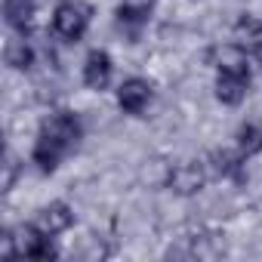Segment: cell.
<instances>
[{"label":"cell","instance_id":"6da1fadb","mask_svg":"<svg viewBox=\"0 0 262 262\" xmlns=\"http://www.w3.org/2000/svg\"><path fill=\"white\" fill-rule=\"evenodd\" d=\"M93 7L86 0H59L53 10V34L65 43H80L90 31Z\"/></svg>","mask_w":262,"mask_h":262},{"label":"cell","instance_id":"7a4b0ae2","mask_svg":"<svg viewBox=\"0 0 262 262\" xmlns=\"http://www.w3.org/2000/svg\"><path fill=\"white\" fill-rule=\"evenodd\" d=\"M37 133L50 136L56 145H62V148L71 155V151L80 145V139H83V123H80V117H77L74 111L59 108V111H50V114L40 120Z\"/></svg>","mask_w":262,"mask_h":262},{"label":"cell","instance_id":"3957f363","mask_svg":"<svg viewBox=\"0 0 262 262\" xmlns=\"http://www.w3.org/2000/svg\"><path fill=\"white\" fill-rule=\"evenodd\" d=\"M155 102V86L148 77L139 74H129L117 83V108L129 117H142Z\"/></svg>","mask_w":262,"mask_h":262},{"label":"cell","instance_id":"277c9868","mask_svg":"<svg viewBox=\"0 0 262 262\" xmlns=\"http://www.w3.org/2000/svg\"><path fill=\"white\" fill-rule=\"evenodd\" d=\"M207 62H210L216 71H225V74H244V77H250V50H247L241 40L213 43V47H210V53H207Z\"/></svg>","mask_w":262,"mask_h":262},{"label":"cell","instance_id":"5b68a950","mask_svg":"<svg viewBox=\"0 0 262 262\" xmlns=\"http://www.w3.org/2000/svg\"><path fill=\"white\" fill-rule=\"evenodd\" d=\"M204 185H207V164H201V161H179V164H173L167 188L176 198H194V194L204 191Z\"/></svg>","mask_w":262,"mask_h":262},{"label":"cell","instance_id":"8992f818","mask_svg":"<svg viewBox=\"0 0 262 262\" xmlns=\"http://www.w3.org/2000/svg\"><path fill=\"white\" fill-rule=\"evenodd\" d=\"M111 77H114V62L108 50H90L83 59V86L93 93H102L111 86Z\"/></svg>","mask_w":262,"mask_h":262},{"label":"cell","instance_id":"52a82bcc","mask_svg":"<svg viewBox=\"0 0 262 262\" xmlns=\"http://www.w3.org/2000/svg\"><path fill=\"white\" fill-rule=\"evenodd\" d=\"M34 225H37L43 234L59 237V234H65V231L74 225V207H71V204H65V201H50L47 207H40V210H37Z\"/></svg>","mask_w":262,"mask_h":262},{"label":"cell","instance_id":"ba28073f","mask_svg":"<svg viewBox=\"0 0 262 262\" xmlns=\"http://www.w3.org/2000/svg\"><path fill=\"white\" fill-rule=\"evenodd\" d=\"M155 16V0H120L117 10H114V19L120 28L139 34Z\"/></svg>","mask_w":262,"mask_h":262},{"label":"cell","instance_id":"9c48e42d","mask_svg":"<svg viewBox=\"0 0 262 262\" xmlns=\"http://www.w3.org/2000/svg\"><path fill=\"white\" fill-rule=\"evenodd\" d=\"M65 158H68V151H65L62 145H56L50 136H43V133L34 136V145H31V164H34L43 176L56 173V170L62 167Z\"/></svg>","mask_w":262,"mask_h":262},{"label":"cell","instance_id":"30bf717a","mask_svg":"<svg viewBox=\"0 0 262 262\" xmlns=\"http://www.w3.org/2000/svg\"><path fill=\"white\" fill-rule=\"evenodd\" d=\"M244 164H247V158L234 148V151H228V148H213L210 155H207V167L219 176V179H231V182H244Z\"/></svg>","mask_w":262,"mask_h":262},{"label":"cell","instance_id":"8fae6325","mask_svg":"<svg viewBox=\"0 0 262 262\" xmlns=\"http://www.w3.org/2000/svg\"><path fill=\"white\" fill-rule=\"evenodd\" d=\"M34 19H37V0H4V22L16 34L28 37L34 28Z\"/></svg>","mask_w":262,"mask_h":262},{"label":"cell","instance_id":"7c38bea8","mask_svg":"<svg viewBox=\"0 0 262 262\" xmlns=\"http://www.w3.org/2000/svg\"><path fill=\"white\" fill-rule=\"evenodd\" d=\"M213 93H216V99H219L222 105L237 108V105L247 99V93H250V77H244V74H225V71H216Z\"/></svg>","mask_w":262,"mask_h":262},{"label":"cell","instance_id":"4fadbf2b","mask_svg":"<svg viewBox=\"0 0 262 262\" xmlns=\"http://www.w3.org/2000/svg\"><path fill=\"white\" fill-rule=\"evenodd\" d=\"M4 62H7L13 71H31V68L37 65V53H34V47L28 43V37L16 34V37H10V40L4 43Z\"/></svg>","mask_w":262,"mask_h":262},{"label":"cell","instance_id":"5bb4252c","mask_svg":"<svg viewBox=\"0 0 262 262\" xmlns=\"http://www.w3.org/2000/svg\"><path fill=\"white\" fill-rule=\"evenodd\" d=\"M234 148H237L247 161L256 158V155H262V126L253 123V120L241 123V126H237V133H234Z\"/></svg>","mask_w":262,"mask_h":262},{"label":"cell","instance_id":"9a60e30c","mask_svg":"<svg viewBox=\"0 0 262 262\" xmlns=\"http://www.w3.org/2000/svg\"><path fill=\"white\" fill-rule=\"evenodd\" d=\"M234 31L241 37V43L250 50V56H256L262 62V22H256L253 16H241L237 25H234Z\"/></svg>","mask_w":262,"mask_h":262},{"label":"cell","instance_id":"2e32d148","mask_svg":"<svg viewBox=\"0 0 262 262\" xmlns=\"http://www.w3.org/2000/svg\"><path fill=\"white\" fill-rule=\"evenodd\" d=\"M170 173H173V164L164 161V158H155V161H148L142 167V182H148L151 188H167Z\"/></svg>","mask_w":262,"mask_h":262},{"label":"cell","instance_id":"e0dca14e","mask_svg":"<svg viewBox=\"0 0 262 262\" xmlns=\"http://www.w3.org/2000/svg\"><path fill=\"white\" fill-rule=\"evenodd\" d=\"M16 176H19V158L13 155V148H7V158H4V191H13Z\"/></svg>","mask_w":262,"mask_h":262}]
</instances>
